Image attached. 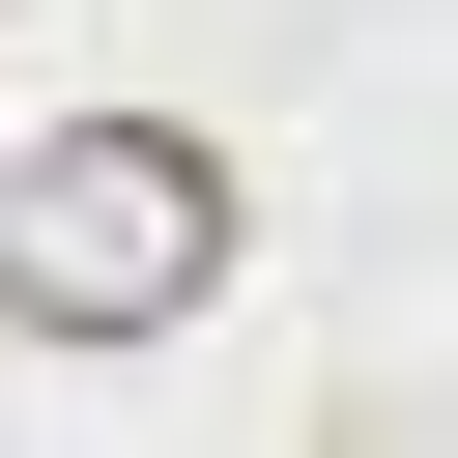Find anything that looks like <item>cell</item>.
I'll return each instance as SVG.
<instances>
[{
  "mask_svg": "<svg viewBox=\"0 0 458 458\" xmlns=\"http://www.w3.org/2000/svg\"><path fill=\"white\" fill-rule=\"evenodd\" d=\"M229 286V172L172 143V114H57L29 172H0V315L29 344H172Z\"/></svg>",
  "mask_w": 458,
  "mask_h": 458,
  "instance_id": "6da1fadb",
  "label": "cell"
}]
</instances>
